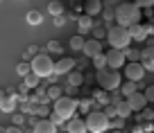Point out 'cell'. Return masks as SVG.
<instances>
[{
    "instance_id": "ac0fdd59",
    "label": "cell",
    "mask_w": 154,
    "mask_h": 133,
    "mask_svg": "<svg viewBox=\"0 0 154 133\" xmlns=\"http://www.w3.org/2000/svg\"><path fill=\"white\" fill-rule=\"evenodd\" d=\"M77 27H79V34L91 32V29H93V16H88V14L79 16V18H77Z\"/></svg>"
},
{
    "instance_id": "d590c367",
    "label": "cell",
    "mask_w": 154,
    "mask_h": 133,
    "mask_svg": "<svg viewBox=\"0 0 154 133\" xmlns=\"http://www.w3.org/2000/svg\"><path fill=\"white\" fill-rule=\"evenodd\" d=\"M11 122H14L16 126H20V124H25V115L23 113H11Z\"/></svg>"
},
{
    "instance_id": "4316f807",
    "label": "cell",
    "mask_w": 154,
    "mask_h": 133,
    "mask_svg": "<svg viewBox=\"0 0 154 133\" xmlns=\"http://www.w3.org/2000/svg\"><path fill=\"white\" fill-rule=\"evenodd\" d=\"M120 88H122V95H125V97H129L131 95V93H136V81H129V79H127L125 81V84H120Z\"/></svg>"
},
{
    "instance_id": "f6af8a7d",
    "label": "cell",
    "mask_w": 154,
    "mask_h": 133,
    "mask_svg": "<svg viewBox=\"0 0 154 133\" xmlns=\"http://www.w3.org/2000/svg\"><path fill=\"white\" fill-rule=\"evenodd\" d=\"M23 133H34V126H32V129H25Z\"/></svg>"
},
{
    "instance_id": "1f68e13d",
    "label": "cell",
    "mask_w": 154,
    "mask_h": 133,
    "mask_svg": "<svg viewBox=\"0 0 154 133\" xmlns=\"http://www.w3.org/2000/svg\"><path fill=\"white\" fill-rule=\"evenodd\" d=\"M48 117H50V120H52V122H54V124H57V126H61V124H63V122H66V120H63V117H61V115H59V113H57V111H52V113H48Z\"/></svg>"
},
{
    "instance_id": "4fadbf2b",
    "label": "cell",
    "mask_w": 154,
    "mask_h": 133,
    "mask_svg": "<svg viewBox=\"0 0 154 133\" xmlns=\"http://www.w3.org/2000/svg\"><path fill=\"white\" fill-rule=\"evenodd\" d=\"M34 133H57V124L50 117H41L34 124Z\"/></svg>"
},
{
    "instance_id": "83f0119b",
    "label": "cell",
    "mask_w": 154,
    "mask_h": 133,
    "mask_svg": "<svg viewBox=\"0 0 154 133\" xmlns=\"http://www.w3.org/2000/svg\"><path fill=\"white\" fill-rule=\"evenodd\" d=\"M16 72H18L20 77H27L29 72H32V63H27V61H20L18 66H16Z\"/></svg>"
},
{
    "instance_id": "7402d4cb",
    "label": "cell",
    "mask_w": 154,
    "mask_h": 133,
    "mask_svg": "<svg viewBox=\"0 0 154 133\" xmlns=\"http://www.w3.org/2000/svg\"><path fill=\"white\" fill-rule=\"evenodd\" d=\"M23 81L27 84V88H29V90H34V88H38V84H41V77H38L36 72H29L27 77H23Z\"/></svg>"
},
{
    "instance_id": "f546056e",
    "label": "cell",
    "mask_w": 154,
    "mask_h": 133,
    "mask_svg": "<svg viewBox=\"0 0 154 133\" xmlns=\"http://www.w3.org/2000/svg\"><path fill=\"white\" fill-rule=\"evenodd\" d=\"M95 97L97 102H102V104H111V95H109V90H95Z\"/></svg>"
},
{
    "instance_id": "e575fe53",
    "label": "cell",
    "mask_w": 154,
    "mask_h": 133,
    "mask_svg": "<svg viewBox=\"0 0 154 133\" xmlns=\"http://www.w3.org/2000/svg\"><path fill=\"white\" fill-rule=\"evenodd\" d=\"M38 52H41V50H38V45H29V48H27V52H25L23 57H25V61H27L29 57H36Z\"/></svg>"
},
{
    "instance_id": "d6a6232c",
    "label": "cell",
    "mask_w": 154,
    "mask_h": 133,
    "mask_svg": "<svg viewBox=\"0 0 154 133\" xmlns=\"http://www.w3.org/2000/svg\"><path fill=\"white\" fill-rule=\"evenodd\" d=\"M125 57L129 59V61H138V59H140V52H136V50H129V48H125Z\"/></svg>"
},
{
    "instance_id": "836d02e7",
    "label": "cell",
    "mask_w": 154,
    "mask_h": 133,
    "mask_svg": "<svg viewBox=\"0 0 154 133\" xmlns=\"http://www.w3.org/2000/svg\"><path fill=\"white\" fill-rule=\"evenodd\" d=\"M91 104H93L91 99H79V102H77V108H82V113H88V108H91Z\"/></svg>"
},
{
    "instance_id": "5b68a950",
    "label": "cell",
    "mask_w": 154,
    "mask_h": 133,
    "mask_svg": "<svg viewBox=\"0 0 154 133\" xmlns=\"http://www.w3.org/2000/svg\"><path fill=\"white\" fill-rule=\"evenodd\" d=\"M111 126V117L104 111H88L86 115V129L88 133H104Z\"/></svg>"
},
{
    "instance_id": "bcb514c9",
    "label": "cell",
    "mask_w": 154,
    "mask_h": 133,
    "mask_svg": "<svg viewBox=\"0 0 154 133\" xmlns=\"http://www.w3.org/2000/svg\"><path fill=\"white\" fill-rule=\"evenodd\" d=\"M0 133H5V129H2V126H0Z\"/></svg>"
},
{
    "instance_id": "603a6c76",
    "label": "cell",
    "mask_w": 154,
    "mask_h": 133,
    "mask_svg": "<svg viewBox=\"0 0 154 133\" xmlns=\"http://www.w3.org/2000/svg\"><path fill=\"white\" fill-rule=\"evenodd\" d=\"M68 86H75V88H77V86H82L84 84V72H68Z\"/></svg>"
},
{
    "instance_id": "9a60e30c",
    "label": "cell",
    "mask_w": 154,
    "mask_h": 133,
    "mask_svg": "<svg viewBox=\"0 0 154 133\" xmlns=\"http://www.w3.org/2000/svg\"><path fill=\"white\" fill-rule=\"evenodd\" d=\"M138 61L145 66V70H154V45H147V48L140 52Z\"/></svg>"
},
{
    "instance_id": "60d3db41",
    "label": "cell",
    "mask_w": 154,
    "mask_h": 133,
    "mask_svg": "<svg viewBox=\"0 0 154 133\" xmlns=\"http://www.w3.org/2000/svg\"><path fill=\"white\" fill-rule=\"evenodd\" d=\"M5 133H23V129H18V126L14 124V126H7V129H5Z\"/></svg>"
},
{
    "instance_id": "7a4b0ae2",
    "label": "cell",
    "mask_w": 154,
    "mask_h": 133,
    "mask_svg": "<svg viewBox=\"0 0 154 133\" xmlns=\"http://www.w3.org/2000/svg\"><path fill=\"white\" fill-rule=\"evenodd\" d=\"M106 41L111 43V48H118V50H125L129 48L131 43V36H129V29L125 27V25H109V32H106Z\"/></svg>"
},
{
    "instance_id": "d4e9b609",
    "label": "cell",
    "mask_w": 154,
    "mask_h": 133,
    "mask_svg": "<svg viewBox=\"0 0 154 133\" xmlns=\"http://www.w3.org/2000/svg\"><path fill=\"white\" fill-rule=\"evenodd\" d=\"M48 14H52V16H61L63 14V5L59 2V0H52L48 5Z\"/></svg>"
},
{
    "instance_id": "74e56055",
    "label": "cell",
    "mask_w": 154,
    "mask_h": 133,
    "mask_svg": "<svg viewBox=\"0 0 154 133\" xmlns=\"http://www.w3.org/2000/svg\"><path fill=\"white\" fill-rule=\"evenodd\" d=\"M122 124H125V117H118V115H116V117H111V126H113V129H120Z\"/></svg>"
},
{
    "instance_id": "277c9868",
    "label": "cell",
    "mask_w": 154,
    "mask_h": 133,
    "mask_svg": "<svg viewBox=\"0 0 154 133\" xmlns=\"http://www.w3.org/2000/svg\"><path fill=\"white\" fill-rule=\"evenodd\" d=\"M32 72H36L41 79L43 77H50L54 72V61L50 59V52L48 50H41V52L36 54V57H32Z\"/></svg>"
},
{
    "instance_id": "30bf717a",
    "label": "cell",
    "mask_w": 154,
    "mask_h": 133,
    "mask_svg": "<svg viewBox=\"0 0 154 133\" xmlns=\"http://www.w3.org/2000/svg\"><path fill=\"white\" fill-rule=\"evenodd\" d=\"M127 102H129L131 111H145V106H147V97H145V93H131L129 97H125Z\"/></svg>"
},
{
    "instance_id": "44dd1931",
    "label": "cell",
    "mask_w": 154,
    "mask_h": 133,
    "mask_svg": "<svg viewBox=\"0 0 154 133\" xmlns=\"http://www.w3.org/2000/svg\"><path fill=\"white\" fill-rule=\"evenodd\" d=\"M84 43H86V38L82 36V34H77V36H70V50H75V52H79V50H84Z\"/></svg>"
},
{
    "instance_id": "f1b7e54d",
    "label": "cell",
    "mask_w": 154,
    "mask_h": 133,
    "mask_svg": "<svg viewBox=\"0 0 154 133\" xmlns=\"http://www.w3.org/2000/svg\"><path fill=\"white\" fill-rule=\"evenodd\" d=\"M93 66H95L97 70L109 68V66H106V54H104V52H102V54H95V57H93Z\"/></svg>"
},
{
    "instance_id": "ab89813d",
    "label": "cell",
    "mask_w": 154,
    "mask_h": 133,
    "mask_svg": "<svg viewBox=\"0 0 154 133\" xmlns=\"http://www.w3.org/2000/svg\"><path fill=\"white\" fill-rule=\"evenodd\" d=\"M145 97H147V102H154V84L145 88Z\"/></svg>"
},
{
    "instance_id": "8d00e7d4",
    "label": "cell",
    "mask_w": 154,
    "mask_h": 133,
    "mask_svg": "<svg viewBox=\"0 0 154 133\" xmlns=\"http://www.w3.org/2000/svg\"><path fill=\"white\" fill-rule=\"evenodd\" d=\"M104 113L109 115V117H116V115H118V108H116V104H106V106H104Z\"/></svg>"
},
{
    "instance_id": "484cf974",
    "label": "cell",
    "mask_w": 154,
    "mask_h": 133,
    "mask_svg": "<svg viewBox=\"0 0 154 133\" xmlns=\"http://www.w3.org/2000/svg\"><path fill=\"white\" fill-rule=\"evenodd\" d=\"M45 50H48L50 54H63V45H61L59 41H48Z\"/></svg>"
},
{
    "instance_id": "e0dca14e",
    "label": "cell",
    "mask_w": 154,
    "mask_h": 133,
    "mask_svg": "<svg viewBox=\"0 0 154 133\" xmlns=\"http://www.w3.org/2000/svg\"><path fill=\"white\" fill-rule=\"evenodd\" d=\"M16 102H18V97L7 95L5 99L0 102V111H2V113H14V111H16Z\"/></svg>"
},
{
    "instance_id": "ba28073f",
    "label": "cell",
    "mask_w": 154,
    "mask_h": 133,
    "mask_svg": "<svg viewBox=\"0 0 154 133\" xmlns=\"http://www.w3.org/2000/svg\"><path fill=\"white\" fill-rule=\"evenodd\" d=\"M145 72H147V70H145V66L140 61H129L125 66V75H127L129 81H140L145 77Z\"/></svg>"
},
{
    "instance_id": "f35d334b",
    "label": "cell",
    "mask_w": 154,
    "mask_h": 133,
    "mask_svg": "<svg viewBox=\"0 0 154 133\" xmlns=\"http://www.w3.org/2000/svg\"><path fill=\"white\" fill-rule=\"evenodd\" d=\"M136 5H138L140 9H147V7L154 5V0H136Z\"/></svg>"
},
{
    "instance_id": "3957f363",
    "label": "cell",
    "mask_w": 154,
    "mask_h": 133,
    "mask_svg": "<svg viewBox=\"0 0 154 133\" xmlns=\"http://www.w3.org/2000/svg\"><path fill=\"white\" fill-rule=\"evenodd\" d=\"M95 81L100 84V88H102V90H109V93L118 90V88H120V84H122L120 72L116 70V68H102V70H97Z\"/></svg>"
},
{
    "instance_id": "ffe728a7",
    "label": "cell",
    "mask_w": 154,
    "mask_h": 133,
    "mask_svg": "<svg viewBox=\"0 0 154 133\" xmlns=\"http://www.w3.org/2000/svg\"><path fill=\"white\" fill-rule=\"evenodd\" d=\"M116 108H118V117H129L131 113H134V111H131V106H129V102L127 99H120L118 102V104H116Z\"/></svg>"
},
{
    "instance_id": "4dcf8cb0",
    "label": "cell",
    "mask_w": 154,
    "mask_h": 133,
    "mask_svg": "<svg viewBox=\"0 0 154 133\" xmlns=\"http://www.w3.org/2000/svg\"><path fill=\"white\" fill-rule=\"evenodd\" d=\"M106 32H109V27H95L93 25V29H91V34L95 38H102V36H106Z\"/></svg>"
},
{
    "instance_id": "6da1fadb",
    "label": "cell",
    "mask_w": 154,
    "mask_h": 133,
    "mask_svg": "<svg viewBox=\"0 0 154 133\" xmlns=\"http://www.w3.org/2000/svg\"><path fill=\"white\" fill-rule=\"evenodd\" d=\"M113 11H116V23L125 25V27H129V25H134V23H140V18H143L140 7L136 5V2H120Z\"/></svg>"
},
{
    "instance_id": "cb8c5ba5",
    "label": "cell",
    "mask_w": 154,
    "mask_h": 133,
    "mask_svg": "<svg viewBox=\"0 0 154 133\" xmlns=\"http://www.w3.org/2000/svg\"><path fill=\"white\" fill-rule=\"evenodd\" d=\"M63 95V88L61 86H57V84H50V88H48V99H59V97Z\"/></svg>"
},
{
    "instance_id": "b9f144b4",
    "label": "cell",
    "mask_w": 154,
    "mask_h": 133,
    "mask_svg": "<svg viewBox=\"0 0 154 133\" xmlns=\"http://www.w3.org/2000/svg\"><path fill=\"white\" fill-rule=\"evenodd\" d=\"M63 23H66V18H63V14H61V16H54V25H57V27H61Z\"/></svg>"
},
{
    "instance_id": "9c48e42d",
    "label": "cell",
    "mask_w": 154,
    "mask_h": 133,
    "mask_svg": "<svg viewBox=\"0 0 154 133\" xmlns=\"http://www.w3.org/2000/svg\"><path fill=\"white\" fill-rule=\"evenodd\" d=\"M77 66V61L72 57H61L59 61H54V72L57 75H68V72H72Z\"/></svg>"
},
{
    "instance_id": "ee69618b",
    "label": "cell",
    "mask_w": 154,
    "mask_h": 133,
    "mask_svg": "<svg viewBox=\"0 0 154 133\" xmlns=\"http://www.w3.org/2000/svg\"><path fill=\"white\" fill-rule=\"evenodd\" d=\"M109 133H125L122 129H113V131H109Z\"/></svg>"
},
{
    "instance_id": "7c38bea8",
    "label": "cell",
    "mask_w": 154,
    "mask_h": 133,
    "mask_svg": "<svg viewBox=\"0 0 154 133\" xmlns=\"http://www.w3.org/2000/svg\"><path fill=\"white\" fill-rule=\"evenodd\" d=\"M66 131H68V133H88V129H86V120L77 117V115H72V117L68 120Z\"/></svg>"
},
{
    "instance_id": "8fae6325",
    "label": "cell",
    "mask_w": 154,
    "mask_h": 133,
    "mask_svg": "<svg viewBox=\"0 0 154 133\" xmlns=\"http://www.w3.org/2000/svg\"><path fill=\"white\" fill-rule=\"evenodd\" d=\"M86 57H95V54H102V41L100 38H86V43H84V50H82Z\"/></svg>"
},
{
    "instance_id": "52a82bcc",
    "label": "cell",
    "mask_w": 154,
    "mask_h": 133,
    "mask_svg": "<svg viewBox=\"0 0 154 133\" xmlns=\"http://www.w3.org/2000/svg\"><path fill=\"white\" fill-rule=\"evenodd\" d=\"M106 54V66L109 68H116V70H120L122 66H125L127 57H125V50H118V48H111Z\"/></svg>"
},
{
    "instance_id": "7bdbcfd3",
    "label": "cell",
    "mask_w": 154,
    "mask_h": 133,
    "mask_svg": "<svg viewBox=\"0 0 154 133\" xmlns=\"http://www.w3.org/2000/svg\"><path fill=\"white\" fill-rule=\"evenodd\" d=\"M5 97H7V88H5V90H0V102L5 99Z\"/></svg>"
},
{
    "instance_id": "2e32d148",
    "label": "cell",
    "mask_w": 154,
    "mask_h": 133,
    "mask_svg": "<svg viewBox=\"0 0 154 133\" xmlns=\"http://www.w3.org/2000/svg\"><path fill=\"white\" fill-rule=\"evenodd\" d=\"M102 9H104L102 0H86V2H84V14H88V16L102 14Z\"/></svg>"
},
{
    "instance_id": "d6986e66",
    "label": "cell",
    "mask_w": 154,
    "mask_h": 133,
    "mask_svg": "<svg viewBox=\"0 0 154 133\" xmlns=\"http://www.w3.org/2000/svg\"><path fill=\"white\" fill-rule=\"evenodd\" d=\"M25 20H27V25H34V27H36V25L43 23V14L38 9H29L27 14H25Z\"/></svg>"
},
{
    "instance_id": "7dc6e473",
    "label": "cell",
    "mask_w": 154,
    "mask_h": 133,
    "mask_svg": "<svg viewBox=\"0 0 154 133\" xmlns=\"http://www.w3.org/2000/svg\"><path fill=\"white\" fill-rule=\"evenodd\" d=\"M104 133H106V131H104Z\"/></svg>"
},
{
    "instance_id": "5bb4252c",
    "label": "cell",
    "mask_w": 154,
    "mask_h": 133,
    "mask_svg": "<svg viewBox=\"0 0 154 133\" xmlns=\"http://www.w3.org/2000/svg\"><path fill=\"white\" fill-rule=\"evenodd\" d=\"M127 29H129V36L136 38V41H145V36L149 34V27L143 25V23H134V25H129Z\"/></svg>"
},
{
    "instance_id": "8992f818",
    "label": "cell",
    "mask_w": 154,
    "mask_h": 133,
    "mask_svg": "<svg viewBox=\"0 0 154 133\" xmlns=\"http://www.w3.org/2000/svg\"><path fill=\"white\" fill-rule=\"evenodd\" d=\"M52 111H57L63 120H70L72 115L77 113V99L70 97V95H61L59 99H54V108Z\"/></svg>"
}]
</instances>
